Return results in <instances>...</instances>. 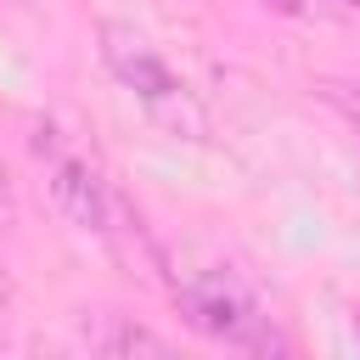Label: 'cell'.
<instances>
[{"instance_id":"6da1fadb","label":"cell","mask_w":360,"mask_h":360,"mask_svg":"<svg viewBox=\"0 0 360 360\" xmlns=\"http://www.w3.org/2000/svg\"><path fill=\"white\" fill-rule=\"evenodd\" d=\"M96 51H101V68L141 101V112H146L158 129H169L174 141H180V135H186V141H202V135H208V112L197 107L191 84L163 62V51H158L135 22L101 17V22H96Z\"/></svg>"},{"instance_id":"7a4b0ae2","label":"cell","mask_w":360,"mask_h":360,"mask_svg":"<svg viewBox=\"0 0 360 360\" xmlns=\"http://www.w3.org/2000/svg\"><path fill=\"white\" fill-rule=\"evenodd\" d=\"M174 304H180V315H186L191 332H202V338H214L225 349H248V354H287L292 349L281 338V326L259 309V298L242 281L219 276V270L180 281L174 287Z\"/></svg>"},{"instance_id":"3957f363","label":"cell","mask_w":360,"mask_h":360,"mask_svg":"<svg viewBox=\"0 0 360 360\" xmlns=\"http://www.w3.org/2000/svg\"><path fill=\"white\" fill-rule=\"evenodd\" d=\"M28 146H34L39 169H45V186H51V202L62 208V219H68L73 231L107 242V236H112V214H118V202H112V191H107L96 158H90L73 135H62L56 124H45V118L34 124Z\"/></svg>"},{"instance_id":"277c9868","label":"cell","mask_w":360,"mask_h":360,"mask_svg":"<svg viewBox=\"0 0 360 360\" xmlns=\"http://www.w3.org/2000/svg\"><path fill=\"white\" fill-rule=\"evenodd\" d=\"M96 349H107V354H169V338H158L146 326H112V332L96 338Z\"/></svg>"},{"instance_id":"5b68a950","label":"cell","mask_w":360,"mask_h":360,"mask_svg":"<svg viewBox=\"0 0 360 360\" xmlns=\"http://www.w3.org/2000/svg\"><path fill=\"white\" fill-rule=\"evenodd\" d=\"M264 6H270V11H281V17H298V11H304V0H264Z\"/></svg>"},{"instance_id":"8992f818","label":"cell","mask_w":360,"mask_h":360,"mask_svg":"<svg viewBox=\"0 0 360 360\" xmlns=\"http://www.w3.org/2000/svg\"><path fill=\"white\" fill-rule=\"evenodd\" d=\"M354 343H360V304H354Z\"/></svg>"},{"instance_id":"52a82bcc","label":"cell","mask_w":360,"mask_h":360,"mask_svg":"<svg viewBox=\"0 0 360 360\" xmlns=\"http://www.w3.org/2000/svg\"><path fill=\"white\" fill-rule=\"evenodd\" d=\"M0 309H6V281H0Z\"/></svg>"},{"instance_id":"ba28073f","label":"cell","mask_w":360,"mask_h":360,"mask_svg":"<svg viewBox=\"0 0 360 360\" xmlns=\"http://www.w3.org/2000/svg\"><path fill=\"white\" fill-rule=\"evenodd\" d=\"M343 6H354V11H360V0H343Z\"/></svg>"},{"instance_id":"9c48e42d","label":"cell","mask_w":360,"mask_h":360,"mask_svg":"<svg viewBox=\"0 0 360 360\" xmlns=\"http://www.w3.org/2000/svg\"><path fill=\"white\" fill-rule=\"evenodd\" d=\"M354 124H360V107H354Z\"/></svg>"}]
</instances>
